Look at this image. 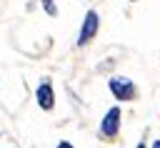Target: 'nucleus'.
<instances>
[{
    "label": "nucleus",
    "instance_id": "nucleus-7",
    "mask_svg": "<svg viewBox=\"0 0 160 148\" xmlns=\"http://www.w3.org/2000/svg\"><path fill=\"white\" fill-rule=\"evenodd\" d=\"M152 148H160V140H155V143H152Z\"/></svg>",
    "mask_w": 160,
    "mask_h": 148
},
{
    "label": "nucleus",
    "instance_id": "nucleus-8",
    "mask_svg": "<svg viewBox=\"0 0 160 148\" xmlns=\"http://www.w3.org/2000/svg\"><path fill=\"white\" fill-rule=\"evenodd\" d=\"M138 148H145V143H138Z\"/></svg>",
    "mask_w": 160,
    "mask_h": 148
},
{
    "label": "nucleus",
    "instance_id": "nucleus-3",
    "mask_svg": "<svg viewBox=\"0 0 160 148\" xmlns=\"http://www.w3.org/2000/svg\"><path fill=\"white\" fill-rule=\"evenodd\" d=\"M118 128H120V108H110L105 113V118H102L100 130H102V135L112 138V135H118Z\"/></svg>",
    "mask_w": 160,
    "mask_h": 148
},
{
    "label": "nucleus",
    "instance_id": "nucleus-6",
    "mask_svg": "<svg viewBox=\"0 0 160 148\" xmlns=\"http://www.w3.org/2000/svg\"><path fill=\"white\" fill-rule=\"evenodd\" d=\"M58 148H72V145H70L68 140H60V143H58Z\"/></svg>",
    "mask_w": 160,
    "mask_h": 148
},
{
    "label": "nucleus",
    "instance_id": "nucleus-5",
    "mask_svg": "<svg viewBox=\"0 0 160 148\" xmlns=\"http://www.w3.org/2000/svg\"><path fill=\"white\" fill-rule=\"evenodd\" d=\"M45 10H48V15H55V3L52 0H45Z\"/></svg>",
    "mask_w": 160,
    "mask_h": 148
},
{
    "label": "nucleus",
    "instance_id": "nucleus-2",
    "mask_svg": "<svg viewBox=\"0 0 160 148\" xmlns=\"http://www.w3.org/2000/svg\"><path fill=\"white\" fill-rule=\"evenodd\" d=\"M110 90L118 100H130L135 98V83L128 78H110Z\"/></svg>",
    "mask_w": 160,
    "mask_h": 148
},
{
    "label": "nucleus",
    "instance_id": "nucleus-4",
    "mask_svg": "<svg viewBox=\"0 0 160 148\" xmlns=\"http://www.w3.org/2000/svg\"><path fill=\"white\" fill-rule=\"evenodd\" d=\"M38 105L42 108V110H50L52 108V103H55V93H52V85L45 80V83H40L38 85Z\"/></svg>",
    "mask_w": 160,
    "mask_h": 148
},
{
    "label": "nucleus",
    "instance_id": "nucleus-1",
    "mask_svg": "<svg viewBox=\"0 0 160 148\" xmlns=\"http://www.w3.org/2000/svg\"><path fill=\"white\" fill-rule=\"evenodd\" d=\"M98 28H100L98 13H95V10H88V13H85V20H82V28H80V35H78V45L90 43V40L98 35Z\"/></svg>",
    "mask_w": 160,
    "mask_h": 148
}]
</instances>
